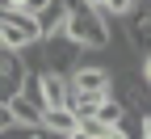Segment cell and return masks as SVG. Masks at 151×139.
I'll return each mask as SVG.
<instances>
[{"mask_svg":"<svg viewBox=\"0 0 151 139\" xmlns=\"http://www.w3.org/2000/svg\"><path fill=\"white\" fill-rule=\"evenodd\" d=\"M63 34H67V38H71V42L80 47L84 55H88V51H109V42H113L109 21H105L97 9H88V4H71V9H67Z\"/></svg>","mask_w":151,"mask_h":139,"instance_id":"obj_1","label":"cell"},{"mask_svg":"<svg viewBox=\"0 0 151 139\" xmlns=\"http://www.w3.org/2000/svg\"><path fill=\"white\" fill-rule=\"evenodd\" d=\"M4 110H9V118H13V127H42V106L29 101L25 93H17Z\"/></svg>","mask_w":151,"mask_h":139,"instance_id":"obj_8","label":"cell"},{"mask_svg":"<svg viewBox=\"0 0 151 139\" xmlns=\"http://www.w3.org/2000/svg\"><path fill=\"white\" fill-rule=\"evenodd\" d=\"M34 42H42L34 13H25V9H0V47L4 51H25Z\"/></svg>","mask_w":151,"mask_h":139,"instance_id":"obj_2","label":"cell"},{"mask_svg":"<svg viewBox=\"0 0 151 139\" xmlns=\"http://www.w3.org/2000/svg\"><path fill=\"white\" fill-rule=\"evenodd\" d=\"M80 4H88V9H97V13H101V9H105V0H80Z\"/></svg>","mask_w":151,"mask_h":139,"instance_id":"obj_18","label":"cell"},{"mask_svg":"<svg viewBox=\"0 0 151 139\" xmlns=\"http://www.w3.org/2000/svg\"><path fill=\"white\" fill-rule=\"evenodd\" d=\"M0 9H25V0H0Z\"/></svg>","mask_w":151,"mask_h":139,"instance_id":"obj_16","label":"cell"},{"mask_svg":"<svg viewBox=\"0 0 151 139\" xmlns=\"http://www.w3.org/2000/svg\"><path fill=\"white\" fill-rule=\"evenodd\" d=\"M139 139H151V110L139 114Z\"/></svg>","mask_w":151,"mask_h":139,"instance_id":"obj_13","label":"cell"},{"mask_svg":"<svg viewBox=\"0 0 151 139\" xmlns=\"http://www.w3.org/2000/svg\"><path fill=\"white\" fill-rule=\"evenodd\" d=\"M9 127H13V118H9V110H4V106H0V131H9Z\"/></svg>","mask_w":151,"mask_h":139,"instance_id":"obj_15","label":"cell"},{"mask_svg":"<svg viewBox=\"0 0 151 139\" xmlns=\"http://www.w3.org/2000/svg\"><path fill=\"white\" fill-rule=\"evenodd\" d=\"M143 84H147V89H151V51H147V55H143Z\"/></svg>","mask_w":151,"mask_h":139,"instance_id":"obj_14","label":"cell"},{"mask_svg":"<svg viewBox=\"0 0 151 139\" xmlns=\"http://www.w3.org/2000/svg\"><path fill=\"white\" fill-rule=\"evenodd\" d=\"M25 76H29V72H25V63H21V55L0 47V106H9L13 97L21 93Z\"/></svg>","mask_w":151,"mask_h":139,"instance_id":"obj_5","label":"cell"},{"mask_svg":"<svg viewBox=\"0 0 151 139\" xmlns=\"http://www.w3.org/2000/svg\"><path fill=\"white\" fill-rule=\"evenodd\" d=\"M67 9H71L67 0H46V4L34 13L38 34H42V38H46V34H59V30H63V21H67Z\"/></svg>","mask_w":151,"mask_h":139,"instance_id":"obj_7","label":"cell"},{"mask_svg":"<svg viewBox=\"0 0 151 139\" xmlns=\"http://www.w3.org/2000/svg\"><path fill=\"white\" fill-rule=\"evenodd\" d=\"M67 97H71L67 76H59V72H38V106H42V110H63Z\"/></svg>","mask_w":151,"mask_h":139,"instance_id":"obj_6","label":"cell"},{"mask_svg":"<svg viewBox=\"0 0 151 139\" xmlns=\"http://www.w3.org/2000/svg\"><path fill=\"white\" fill-rule=\"evenodd\" d=\"M76 122H80V118L67 106L63 110H42V131H50V135H67V131H76Z\"/></svg>","mask_w":151,"mask_h":139,"instance_id":"obj_10","label":"cell"},{"mask_svg":"<svg viewBox=\"0 0 151 139\" xmlns=\"http://www.w3.org/2000/svg\"><path fill=\"white\" fill-rule=\"evenodd\" d=\"M126 21H130V38H134V47L151 51V4H139Z\"/></svg>","mask_w":151,"mask_h":139,"instance_id":"obj_9","label":"cell"},{"mask_svg":"<svg viewBox=\"0 0 151 139\" xmlns=\"http://www.w3.org/2000/svg\"><path fill=\"white\" fill-rule=\"evenodd\" d=\"M71 93H97V97H109L113 93V72L101 68V63H80L71 76H67Z\"/></svg>","mask_w":151,"mask_h":139,"instance_id":"obj_4","label":"cell"},{"mask_svg":"<svg viewBox=\"0 0 151 139\" xmlns=\"http://www.w3.org/2000/svg\"><path fill=\"white\" fill-rule=\"evenodd\" d=\"M42 4H46V0H25V13H38Z\"/></svg>","mask_w":151,"mask_h":139,"instance_id":"obj_17","label":"cell"},{"mask_svg":"<svg viewBox=\"0 0 151 139\" xmlns=\"http://www.w3.org/2000/svg\"><path fill=\"white\" fill-rule=\"evenodd\" d=\"M92 118H97V122H101L105 131H113V127H118V122H122V118H126V106H122V101H118V97H113V93H109V97H105V101L97 106V114H92Z\"/></svg>","mask_w":151,"mask_h":139,"instance_id":"obj_11","label":"cell"},{"mask_svg":"<svg viewBox=\"0 0 151 139\" xmlns=\"http://www.w3.org/2000/svg\"><path fill=\"white\" fill-rule=\"evenodd\" d=\"M134 9H139L134 0H105V9H101V17H105V21H109V17H130Z\"/></svg>","mask_w":151,"mask_h":139,"instance_id":"obj_12","label":"cell"},{"mask_svg":"<svg viewBox=\"0 0 151 139\" xmlns=\"http://www.w3.org/2000/svg\"><path fill=\"white\" fill-rule=\"evenodd\" d=\"M38 51H42V63L46 72H59V76H71L76 68L84 63V51L71 42V38L59 30V34H46L42 42H38Z\"/></svg>","mask_w":151,"mask_h":139,"instance_id":"obj_3","label":"cell"},{"mask_svg":"<svg viewBox=\"0 0 151 139\" xmlns=\"http://www.w3.org/2000/svg\"><path fill=\"white\" fill-rule=\"evenodd\" d=\"M134 4H151V0H134Z\"/></svg>","mask_w":151,"mask_h":139,"instance_id":"obj_19","label":"cell"}]
</instances>
